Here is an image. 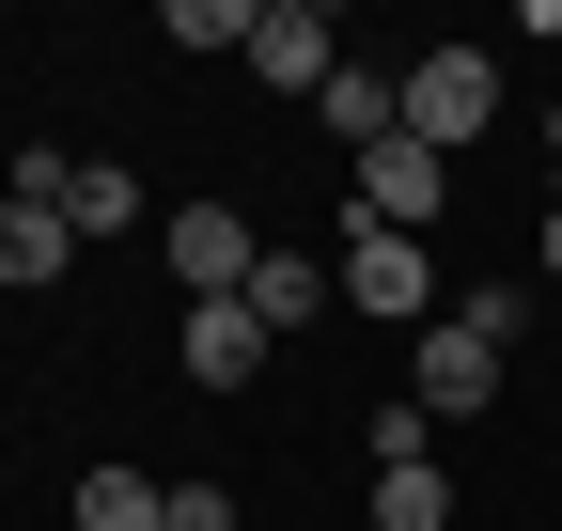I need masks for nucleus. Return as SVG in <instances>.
<instances>
[{
    "instance_id": "obj_14",
    "label": "nucleus",
    "mask_w": 562,
    "mask_h": 531,
    "mask_svg": "<svg viewBox=\"0 0 562 531\" xmlns=\"http://www.w3.org/2000/svg\"><path fill=\"white\" fill-rule=\"evenodd\" d=\"M172 47H235L250 63V0H172Z\"/></svg>"
},
{
    "instance_id": "obj_13",
    "label": "nucleus",
    "mask_w": 562,
    "mask_h": 531,
    "mask_svg": "<svg viewBox=\"0 0 562 531\" xmlns=\"http://www.w3.org/2000/svg\"><path fill=\"white\" fill-rule=\"evenodd\" d=\"M375 531H453V485L438 470H375Z\"/></svg>"
},
{
    "instance_id": "obj_10",
    "label": "nucleus",
    "mask_w": 562,
    "mask_h": 531,
    "mask_svg": "<svg viewBox=\"0 0 562 531\" xmlns=\"http://www.w3.org/2000/svg\"><path fill=\"white\" fill-rule=\"evenodd\" d=\"M313 110H328V142H344V157H375L391 125H406V79H375V63H344V79H328Z\"/></svg>"
},
{
    "instance_id": "obj_8",
    "label": "nucleus",
    "mask_w": 562,
    "mask_h": 531,
    "mask_svg": "<svg viewBox=\"0 0 562 531\" xmlns=\"http://www.w3.org/2000/svg\"><path fill=\"white\" fill-rule=\"evenodd\" d=\"M63 266H79V219H63V204H16V188H0V282H63Z\"/></svg>"
},
{
    "instance_id": "obj_17",
    "label": "nucleus",
    "mask_w": 562,
    "mask_h": 531,
    "mask_svg": "<svg viewBox=\"0 0 562 531\" xmlns=\"http://www.w3.org/2000/svg\"><path fill=\"white\" fill-rule=\"evenodd\" d=\"M547 297H562V204H547Z\"/></svg>"
},
{
    "instance_id": "obj_9",
    "label": "nucleus",
    "mask_w": 562,
    "mask_h": 531,
    "mask_svg": "<svg viewBox=\"0 0 562 531\" xmlns=\"http://www.w3.org/2000/svg\"><path fill=\"white\" fill-rule=\"evenodd\" d=\"M313 313H344V282H328L313 250H266V266H250V328L281 344V328H313Z\"/></svg>"
},
{
    "instance_id": "obj_4",
    "label": "nucleus",
    "mask_w": 562,
    "mask_h": 531,
    "mask_svg": "<svg viewBox=\"0 0 562 531\" xmlns=\"http://www.w3.org/2000/svg\"><path fill=\"white\" fill-rule=\"evenodd\" d=\"M157 250H172V282H188V297H250V266H266V235H250L235 204H172Z\"/></svg>"
},
{
    "instance_id": "obj_16",
    "label": "nucleus",
    "mask_w": 562,
    "mask_h": 531,
    "mask_svg": "<svg viewBox=\"0 0 562 531\" xmlns=\"http://www.w3.org/2000/svg\"><path fill=\"white\" fill-rule=\"evenodd\" d=\"M157 531H235V500H220V485H172V516H157Z\"/></svg>"
},
{
    "instance_id": "obj_11",
    "label": "nucleus",
    "mask_w": 562,
    "mask_h": 531,
    "mask_svg": "<svg viewBox=\"0 0 562 531\" xmlns=\"http://www.w3.org/2000/svg\"><path fill=\"white\" fill-rule=\"evenodd\" d=\"M157 516H172L157 470H94V485H79V531H157Z\"/></svg>"
},
{
    "instance_id": "obj_18",
    "label": "nucleus",
    "mask_w": 562,
    "mask_h": 531,
    "mask_svg": "<svg viewBox=\"0 0 562 531\" xmlns=\"http://www.w3.org/2000/svg\"><path fill=\"white\" fill-rule=\"evenodd\" d=\"M547 157H562V110H547Z\"/></svg>"
},
{
    "instance_id": "obj_6",
    "label": "nucleus",
    "mask_w": 562,
    "mask_h": 531,
    "mask_svg": "<svg viewBox=\"0 0 562 531\" xmlns=\"http://www.w3.org/2000/svg\"><path fill=\"white\" fill-rule=\"evenodd\" d=\"M484 391H501V344H469V328L438 313V328H422V360H406V407H438V422H484Z\"/></svg>"
},
{
    "instance_id": "obj_12",
    "label": "nucleus",
    "mask_w": 562,
    "mask_h": 531,
    "mask_svg": "<svg viewBox=\"0 0 562 531\" xmlns=\"http://www.w3.org/2000/svg\"><path fill=\"white\" fill-rule=\"evenodd\" d=\"M360 453H375V470H438V407H406V391H391V407L360 422Z\"/></svg>"
},
{
    "instance_id": "obj_7",
    "label": "nucleus",
    "mask_w": 562,
    "mask_h": 531,
    "mask_svg": "<svg viewBox=\"0 0 562 531\" xmlns=\"http://www.w3.org/2000/svg\"><path fill=\"white\" fill-rule=\"evenodd\" d=\"M281 344H266V328H250V297H188V375L203 391H250Z\"/></svg>"
},
{
    "instance_id": "obj_2",
    "label": "nucleus",
    "mask_w": 562,
    "mask_h": 531,
    "mask_svg": "<svg viewBox=\"0 0 562 531\" xmlns=\"http://www.w3.org/2000/svg\"><path fill=\"white\" fill-rule=\"evenodd\" d=\"M344 313H375V328H438V266H422V235H375V219H344Z\"/></svg>"
},
{
    "instance_id": "obj_15",
    "label": "nucleus",
    "mask_w": 562,
    "mask_h": 531,
    "mask_svg": "<svg viewBox=\"0 0 562 531\" xmlns=\"http://www.w3.org/2000/svg\"><path fill=\"white\" fill-rule=\"evenodd\" d=\"M453 328H469V344H516V328H531V282H469Z\"/></svg>"
},
{
    "instance_id": "obj_3",
    "label": "nucleus",
    "mask_w": 562,
    "mask_h": 531,
    "mask_svg": "<svg viewBox=\"0 0 562 531\" xmlns=\"http://www.w3.org/2000/svg\"><path fill=\"white\" fill-rule=\"evenodd\" d=\"M344 172H360V219H375V235H422V219L453 204V157H438V142H406V125H391L375 157H344Z\"/></svg>"
},
{
    "instance_id": "obj_1",
    "label": "nucleus",
    "mask_w": 562,
    "mask_h": 531,
    "mask_svg": "<svg viewBox=\"0 0 562 531\" xmlns=\"http://www.w3.org/2000/svg\"><path fill=\"white\" fill-rule=\"evenodd\" d=\"M484 125H501V63H484V47H422V63H406V142H438V157L469 172Z\"/></svg>"
},
{
    "instance_id": "obj_5",
    "label": "nucleus",
    "mask_w": 562,
    "mask_h": 531,
    "mask_svg": "<svg viewBox=\"0 0 562 531\" xmlns=\"http://www.w3.org/2000/svg\"><path fill=\"white\" fill-rule=\"evenodd\" d=\"M250 79H281V94H328V79H344L328 0H250Z\"/></svg>"
}]
</instances>
